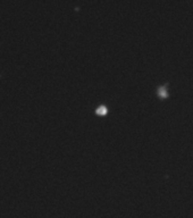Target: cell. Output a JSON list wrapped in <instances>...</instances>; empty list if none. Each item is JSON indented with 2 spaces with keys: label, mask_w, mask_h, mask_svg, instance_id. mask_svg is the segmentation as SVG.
Here are the masks:
<instances>
[{
  "label": "cell",
  "mask_w": 193,
  "mask_h": 218,
  "mask_svg": "<svg viewBox=\"0 0 193 218\" xmlns=\"http://www.w3.org/2000/svg\"><path fill=\"white\" fill-rule=\"evenodd\" d=\"M157 93H158V96L160 97V98H166L167 97V89H166V86L162 85L161 88H159L158 91H157Z\"/></svg>",
  "instance_id": "1"
},
{
  "label": "cell",
  "mask_w": 193,
  "mask_h": 218,
  "mask_svg": "<svg viewBox=\"0 0 193 218\" xmlns=\"http://www.w3.org/2000/svg\"><path fill=\"white\" fill-rule=\"evenodd\" d=\"M96 113L98 114H106L107 113V108L105 106H99L98 109H96Z\"/></svg>",
  "instance_id": "2"
}]
</instances>
